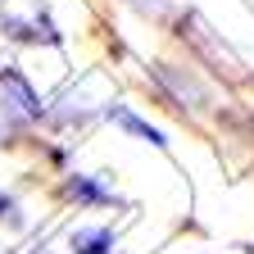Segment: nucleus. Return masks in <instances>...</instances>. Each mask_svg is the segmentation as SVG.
Wrapping results in <instances>:
<instances>
[{"label":"nucleus","instance_id":"1","mask_svg":"<svg viewBox=\"0 0 254 254\" xmlns=\"http://www.w3.org/2000/svg\"><path fill=\"white\" fill-rule=\"evenodd\" d=\"M0 86H5V105H14L23 118H41V114H46L41 95L32 91V82L14 68V64H0Z\"/></svg>","mask_w":254,"mask_h":254},{"label":"nucleus","instance_id":"4","mask_svg":"<svg viewBox=\"0 0 254 254\" xmlns=\"http://www.w3.org/2000/svg\"><path fill=\"white\" fill-rule=\"evenodd\" d=\"M64 195L77 200V204H114V190L100 186L95 177H82V173H73L68 182H64Z\"/></svg>","mask_w":254,"mask_h":254},{"label":"nucleus","instance_id":"2","mask_svg":"<svg viewBox=\"0 0 254 254\" xmlns=\"http://www.w3.org/2000/svg\"><path fill=\"white\" fill-rule=\"evenodd\" d=\"M154 77H159V86H164L173 100H182V109H186V100H190V109H204L209 105V95H204V86L190 77V73H182V68H173V64H154Z\"/></svg>","mask_w":254,"mask_h":254},{"label":"nucleus","instance_id":"5","mask_svg":"<svg viewBox=\"0 0 254 254\" xmlns=\"http://www.w3.org/2000/svg\"><path fill=\"white\" fill-rule=\"evenodd\" d=\"M118 236L114 227H77L73 232V254H114Z\"/></svg>","mask_w":254,"mask_h":254},{"label":"nucleus","instance_id":"3","mask_svg":"<svg viewBox=\"0 0 254 254\" xmlns=\"http://www.w3.org/2000/svg\"><path fill=\"white\" fill-rule=\"evenodd\" d=\"M109 123H118V127H123V132H132V136H141V141H150V145H159V150H164V145H168V136H164V132H159V127H154V123H145L141 114H132V109H127V105H109Z\"/></svg>","mask_w":254,"mask_h":254},{"label":"nucleus","instance_id":"6","mask_svg":"<svg viewBox=\"0 0 254 254\" xmlns=\"http://www.w3.org/2000/svg\"><path fill=\"white\" fill-rule=\"evenodd\" d=\"M0 222H9V227H23L18 200H14V195H5V190H0Z\"/></svg>","mask_w":254,"mask_h":254}]
</instances>
